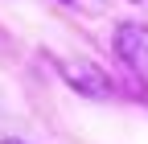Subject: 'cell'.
I'll use <instances>...</instances> for the list:
<instances>
[{
  "mask_svg": "<svg viewBox=\"0 0 148 144\" xmlns=\"http://www.w3.org/2000/svg\"><path fill=\"white\" fill-rule=\"evenodd\" d=\"M58 74L66 78L70 91H78V95H90V99H107L111 95L107 70L95 66L90 58H66V62H58Z\"/></svg>",
  "mask_w": 148,
  "mask_h": 144,
  "instance_id": "cell-1",
  "label": "cell"
},
{
  "mask_svg": "<svg viewBox=\"0 0 148 144\" xmlns=\"http://www.w3.org/2000/svg\"><path fill=\"white\" fill-rule=\"evenodd\" d=\"M111 45H115V58L123 66L148 74V25H119Z\"/></svg>",
  "mask_w": 148,
  "mask_h": 144,
  "instance_id": "cell-2",
  "label": "cell"
},
{
  "mask_svg": "<svg viewBox=\"0 0 148 144\" xmlns=\"http://www.w3.org/2000/svg\"><path fill=\"white\" fill-rule=\"evenodd\" d=\"M0 144H29V140H16V136H4V140H0Z\"/></svg>",
  "mask_w": 148,
  "mask_h": 144,
  "instance_id": "cell-3",
  "label": "cell"
},
{
  "mask_svg": "<svg viewBox=\"0 0 148 144\" xmlns=\"http://www.w3.org/2000/svg\"><path fill=\"white\" fill-rule=\"evenodd\" d=\"M62 4H70V0H62Z\"/></svg>",
  "mask_w": 148,
  "mask_h": 144,
  "instance_id": "cell-4",
  "label": "cell"
}]
</instances>
